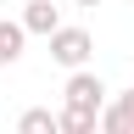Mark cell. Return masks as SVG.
Instances as JSON below:
<instances>
[{"label": "cell", "mask_w": 134, "mask_h": 134, "mask_svg": "<svg viewBox=\"0 0 134 134\" xmlns=\"http://www.w3.org/2000/svg\"><path fill=\"white\" fill-rule=\"evenodd\" d=\"M90 50H95L90 28H62L56 39H50V56H56L62 67H73V73H84V62H90Z\"/></svg>", "instance_id": "cell-1"}, {"label": "cell", "mask_w": 134, "mask_h": 134, "mask_svg": "<svg viewBox=\"0 0 134 134\" xmlns=\"http://www.w3.org/2000/svg\"><path fill=\"white\" fill-rule=\"evenodd\" d=\"M62 95H67V106H78V112H106V84H100V73H73Z\"/></svg>", "instance_id": "cell-2"}, {"label": "cell", "mask_w": 134, "mask_h": 134, "mask_svg": "<svg viewBox=\"0 0 134 134\" xmlns=\"http://www.w3.org/2000/svg\"><path fill=\"white\" fill-rule=\"evenodd\" d=\"M23 28H28V34H45V39H56L67 23H62V11L50 6V0H28V6H23Z\"/></svg>", "instance_id": "cell-3"}, {"label": "cell", "mask_w": 134, "mask_h": 134, "mask_svg": "<svg viewBox=\"0 0 134 134\" xmlns=\"http://www.w3.org/2000/svg\"><path fill=\"white\" fill-rule=\"evenodd\" d=\"M100 134H134V90H123L100 112Z\"/></svg>", "instance_id": "cell-4"}, {"label": "cell", "mask_w": 134, "mask_h": 134, "mask_svg": "<svg viewBox=\"0 0 134 134\" xmlns=\"http://www.w3.org/2000/svg\"><path fill=\"white\" fill-rule=\"evenodd\" d=\"M17 134H62V112H45V106H28Z\"/></svg>", "instance_id": "cell-5"}, {"label": "cell", "mask_w": 134, "mask_h": 134, "mask_svg": "<svg viewBox=\"0 0 134 134\" xmlns=\"http://www.w3.org/2000/svg\"><path fill=\"white\" fill-rule=\"evenodd\" d=\"M23 39H28L23 23H0V67H11L17 56H23Z\"/></svg>", "instance_id": "cell-6"}, {"label": "cell", "mask_w": 134, "mask_h": 134, "mask_svg": "<svg viewBox=\"0 0 134 134\" xmlns=\"http://www.w3.org/2000/svg\"><path fill=\"white\" fill-rule=\"evenodd\" d=\"M100 129V112H78V106H62V134H95Z\"/></svg>", "instance_id": "cell-7"}, {"label": "cell", "mask_w": 134, "mask_h": 134, "mask_svg": "<svg viewBox=\"0 0 134 134\" xmlns=\"http://www.w3.org/2000/svg\"><path fill=\"white\" fill-rule=\"evenodd\" d=\"M73 6H100V0H73Z\"/></svg>", "instance_id": "cell-8"}]
</instances>
